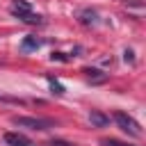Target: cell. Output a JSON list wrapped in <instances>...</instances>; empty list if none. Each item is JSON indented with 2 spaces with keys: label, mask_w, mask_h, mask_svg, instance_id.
I'll return each instance as SVG.
<instances>
[{
  "label": "cell",
  "mask_w": 146,
  "mask_h": 146,
  "mask_svg": "<svg viewBox=\"0 0 146 146\" xmlns=\"http://www.w3.org/2000/svg\"><path fill=\"white\" fill-rule=\"evenodd\" d=\"M114 121H116V125H119L123 132H128V135H132V137H141V125H139L130 114H125V112H114Z\"/></svg>",
  "instance_id": "6da1fadb"
},
{
  "label": "cell",
  "mask_w": 146,
  "mask_h": 146,
  "mask_svg": "<svg viewBox=\"0 0 146 146\" xmlns=\"http://www.w3.org/2000/svg\"><path fill=\"white\" fill-rule=\"evenodd\" d=\"M14 123L21 125V128H30V130H48V128H52V121L34 119V116H14Z\"/></svg>",
  "instance_id": "7a4b0ae2"
},
{
  "label": "cell",
  "mask_w": 146,
  "mask_h": 146,
  "mask_svg": "<svg viewBox=\"0 0 146 146\" xmlns=\"http://www.w3.org/2000/svg\"><path fill=\"white\" fill-rule=\"evenodd\" d=\"M5 141H7L9 146H27V144H30V139H27L25 135H21V132H7V135H5Z\"/></svg>",
  "instance_id": "3957f363"
},
{
  "label": "cell",
  "mask_w": 146,
  "mask_h": 146,
  "mask_svg": "<svg viewBox=\"0 0 146 146\" xmlns=\"http://www.w3.org/2000/svg\"><path fill=\"white\" fill-rule=\"evenodd\" d=\"M89 121H91V125H96V128H105V125L110 123V116H105V114L98 112V110H91V112H89Z\"/></svg>",
  "instance_id": "277c9868"
},
{
  "label": "cell",
  "mask_w": 146,
  "mask_h": 146,
  "mask_svg": "<svg viewBox=\"0 0 146 146\" xmlns=\"http://www.w3.org/2000/svg\"><path fill=\"white\" fill-rule=\"evenodd\" d=\"M14 16H18L23 23H30V25H39L43 18L39 16V14H34V11H18V14H14Z\"/></svg>",
  "instance_id": "5b68a950"
},
{
  "label": "cell",
  "mask_w": 146,
  "mask_h": 146,
  "mask_svg": "<svg viewBox=\"0 0 146 146\" xmlns=\"http://www.w3.org/2000/svg\"><path fill=\"white\" fill-rule=\"evenodd\" d=\"M21 48L23 50H36V48H41V39H36V36H25L23 39V43H21Z\"/></svg>",
  "instance_id": "8992f818"
},
{
  "label": "cell",
  "mask_w": 146,
  "mask_h": 146,
  "mask_svg": "<svg viewBox=\"0 0 146 146\" xmlns=\"http://www.w3.org/2000/svg\"><path fill=\"white\" fill-rule=\"evenodd\" d=\"M18 11H32V5H30L27 0H14L11 14H18Z\"/></svg>",
  "instance_id": "52a82bcc"
},
{
  "label": "cell",
  "mask_w": 146,
  "mask_h": 146,
  "mask_svg": "<svg viewBox=\"0 0 146 146\" xmlns=\"http://www.w3.org/2000/svg\"><path fill=\"white\" fill-rule=\"evenodd\" d=\"M84 75H87L89 80H96V82H103V80H105V75H103L98 68H84Z\"/></svg>",
  "instance_id": "ba28073f"
},
{
  "label": "cell",
  "mask_w": 146,
  "mask_h": 146,
  "mask_svg": "<svg viewBox=\"0 0 146 146\" xmlns=\"http://www.w3.org/2000/svg\"><path fill=\"white\" fill-rule=\"evenodd\" d=\"M48 84H50V89H52V94H57V96H64V87L55 80V78H50L48 75Z\"/></svg>",
  "instance_id": "9c48e42d"
},
{
  "label": "cell",
  "mask_w": 146,
  "mask_h": 146,
  "mask_svg": "<svg viewBox=\"0 0 146 146\" xmlns=\"http://www.w3.org/2000/svg\"><path fill=\"white\" fill-rule=\"evenodd\" d=\"M100 146H135V144H128V141H121V139H100Z\"/></svg>",
  "instance_id": "30bf717a"
},
{
  "label": "cell",
  "mask_w": 146,
  "mask_h": 146,
  "mask_svg": "<svg viewBox=\"0 0 146 146\" xmlns=\"http://www.w3.org/2000/svg\"><path fill=\"white\" fill-rule=\"evenodd\" d=\"M82 23H96V14L94 11H82Z\"/></svg>",
  "instance_id": "8fae6325"
},
{
  "label": "cell",
  "mask_w": 146,
  "mask_h": 146,
  "mask_svg": "<svg viewBox=\"0 0 146 146\" xmlns=\"http://www.w3.org/2000/svg\"><path fill=\"white\" fill-rule=\"evenodd\" d=\"M50 146H75V144L64 141V139H50Z\"/></svg>",
  "instance_id": "7c38bea8"
},
{
  "label": "cell",
  "mask_w": 146,
  "mask_h": 146,
  "mask_svg": "<svg viewBox=\"0 0 146 146\" xmlns=\"http://www.w3.org/2000/svg\"><path fill=\"white\" fill-rule=\"evenodd\" d=\"M125 62H132V50H125V57H123Z\"/></svg>",
  "instance_id": "4fadbf2b"
},
{
  "label": "cell",
  "mask_w": 146,
  "mask_h": 146,
  "mask_svg": "<svg viewBox=\"0 0 146 146\" xmlns=\"http://www.w3.org/2000/svg\"><path fill=\"white\" fill-rule=\"evenodd\" d=\"M27 146H32V144H27Z\"/></svg>",
  "instance_id": "5bb4252c"
}]
</instances>
